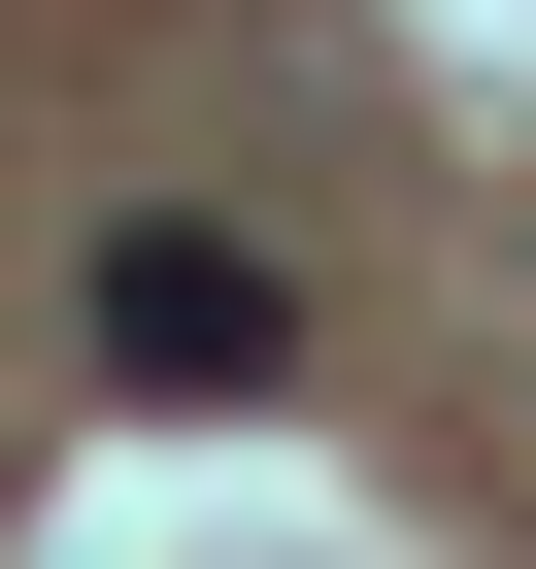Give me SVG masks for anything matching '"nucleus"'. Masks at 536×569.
I'll return each instance as SVG.
<instances>
[{
  "label": "nucleus",
  "instance_id": "1",
  "mask_svg": "<svg viewBox=\"0 0 536 569\" xmlns=\"http://www.w3.org/2000/svg\"><path fill=\"white\" fill-rule=\"evenodd\" d=\"M268 336H302V302H268L235 234H101V369H168V402H201V369H268Z\"/></svg>",
  "mask_w": 536,
  "mask_h": 569
}]
</instances>
